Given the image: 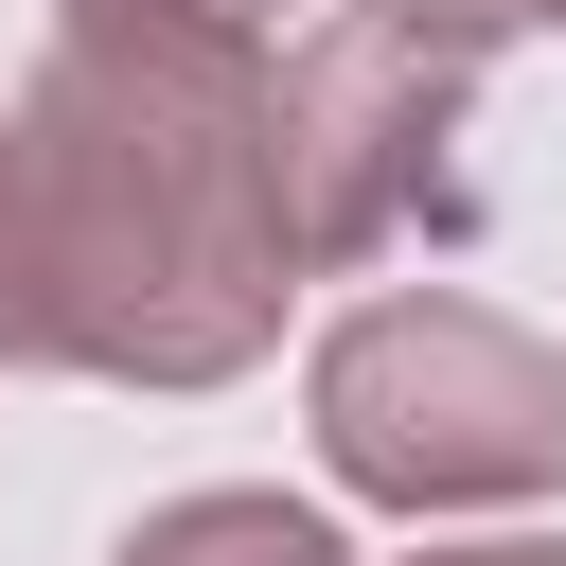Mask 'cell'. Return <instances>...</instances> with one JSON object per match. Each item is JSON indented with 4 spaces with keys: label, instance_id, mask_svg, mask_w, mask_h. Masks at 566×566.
Here are the masks:
<instances>
[{
    "label": "cell",
    "instance_id": "3957f363",
    "mask_svg": "<svg viewBox=\"0 0 566 566\" xmlns=\"http://www.w3.org/2000/svg\"><path fill=\"white\" fill-rule=\"evenodd\" d=\"M478 71L389 35V18H301L265 53V195H283V265H389V248H460L478 230Z\"/></svg>",
    "mask_w": 566,
    "mask_h": 566
},
{
    "label": "cell",
    "instance_id": "52a82bcc",
    "mask_svg": "<svg viewBox=\"0 0 566 566\" xmlns=\"http://www.w3.org/2000/svg\"><path fill=\"white\" fill-rule=\"evenodd\" d=\"M531 35H566V0H531Z\"/></svg>",
    "mask_w": 566,
    "mask_h": 566
},
{
    "label": "cell",
    "instance_id": "5b68a950",
    "mask_svg": "<svg viewBox=\"0 0 566 566\" xmlns=\"http://www.w3.org/2000/svg\"><path fill=\"white\" fill-rule=\"evenodd\" d=\"M53 18H195V35H283V18H318V0H53Z\"/></svg>",
    "mask_w": 566,
    "mask_h": 566
},
{
    "label": "cell",
    "instance_id": "277c9868",
    "mask_svg": "<svg viewBox=\"0 0 566 566\" xmlns=\"http://www.w3.org/2000/svg\"><path fill=\"white\" fill-rule=\"evenodd\" d=\"M106 566H354V548H336V513H318V495H248V478H212V495L124 513V548H106Z\"/></svg>",
    "mask_w": 566,
    "mask_h": 566
},
{
    "label": "cell",
    "instance_id": "7a4b0ae2",
    "mask_svg": "<svg viewBox=\"0 0 566 566\" xmlns=\"http://www.w3.org/2000/svg\"><path fill=\"white\" fill-rule=\"evenodd\" d=\"M301 424L318 478L442 531V513H531L566 495V354L460 283H389L301 354Z\"/></svg>",
    "mask_w": 566,
    "mask_h": 566
},
{
    "label": "cell",
    "instance_id": "8992f818",
    "mask_svg": "<svg viewBox=\"0 0 566 566\" xmlns=\"http://www.w3.org/2000/svg\"><path fill=\"white\" fill-rule=\"evenodd\" d=\"M407 566H566V531H478V548H407Z\"/></svg>",
    "mask_w": 566,
    "mask_h": 566
},
{
    "label": "cell",
    "instance_id": "6da1fadb",
    "mask_svg": "<svg viewBox=\"0 0 566 566\" xmlns=\"http://www.w3.org/2000/svg\"><path fill=\"white\" fill-rule=\"evenodd\" d=\"M283 301L265 53L195 18H53L0 106V371L230 389L283 354Z\"/></svg>",
    "mask_w": 566,
    "mask_h": 566
}]
</instances>
